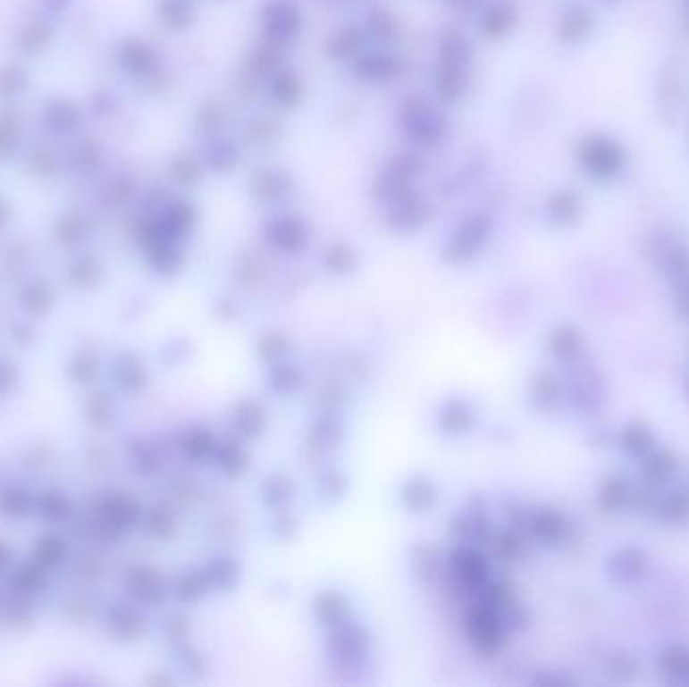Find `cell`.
<instances>
[{
	"mask_svg": "<svg viewBox=\"0 0 689 687\" xmlns=\"http://www.w3.org/2000/svg\"><path fill=\"white\" fill-rule=\"evenodd\" d=\"M252 188H255V192L260 198L281 200L284 194L290 192L292 181L287 173L279 170H260L258 173H255V178H252Z\"/></svg>",
	"mask_w": 689,
	"mask_h": 687,
	"instance_id": "cell-9",
	"label": "cell"
},
{
	"mask_svg": "<svg viewBox=\"0 0 689 687\" xmlns=\"http://www.w3.org/2000/svg\"><path fill=\"white\" fill-rule=\"evenodd\" d=\"M687 6H689V4H687Z\"/></svg>",
	"mask_w": 689,
	"mask_h": 687,
	"instance_id": "cell-19",
	"label": "cell"
},
{
	"mask_svg": "<svg viewBox=\"0 0 689 687\" xmlns=\"http://www.w3.org/2000/svg\"><path fill=\"white\" fill-rule=\"evenodd\" d=\"M466 71L468 69L440 65L438 75H435V87H438V95L441 101H446V104H454V101L464 97L466 87H468Z\"/></svg>",
	"mask_w": 689,
	"mask_h": 687,
	"instance_id": "cell-8",
	"label": "cell"
},
{
	"mask_svg": "<svg viewBox=\"0 0 689 687\" xmlns=\"http://www.w3.org/2000/svg\"><path fill=\"white\" fill-rule=\"evenodd\" d=\"M265 30L276 41H287L300 29V11L292 0H271L263 13Z\"/></svg>",
	"mask_w": 689,
	"mask_h": 687,
	"instance_id": "cell-3",
	"label": "cell"
},
{
	"mask_svg": "<svg viewBox=\"0 0 689 687\" xmlns=\"http://www.w3.org/2000/svg\"><path fill=\"white\" fill-rule=\"evenodd\" d=\"M162 17L173 29H184L194 21L192 0H164Z\"/></svg>",
	"mask_w": 689,
	"mask_h": 687,
	"instance_id": "cell-13",
	"label": "cell"
},
{
	"mask_svg": "<svg viewBox=\"0 0 689 687\" xmlns=\"http://www.w3.org/2000/svg\"><path fill=\"white\" fill-rule=\"evenodd\" d=\"M273 95L281 105L292 107L303 97V85H300L298 77L292 73V71H281V73L274 77Z\"/></svg>",
	"mask_w": 689,
	"mask_h": 687,
	"instance_id": "cell-11",
	"label": "cell"
},
{
	"mask_svg": "<svg viewBox=\"0 0 689 687\" xmlns=\"http://www.w3.org/2000/svg\"><path fill=\"white\" fill-rule=\"evenodd\" d=\"M274 234H276V240L282 244H292V247L298 242H303L305 239L303 226H300L295 218L279 220V222L274 224Z\"/></svg>",
	"mask_w": 689,
	"mask_h": 687,
	"instance_id": "cell-15",
	"label": "cell"
},
{
	"mask_svg": "<svg viewBox=\"0 0 689 687\" xmlns=\"http://www.w3.org/2000/svg\"><path fill=\"white\" fill-rule=\"evenodd\" d=\"M276 61H279V53H276L274 46H263L256 54H255V61H252V65H255L256 71H260V73H268V71L274 69Z\"/></svg>",
	"mask_w": 689,
	"mask_h": 687,
	"instance_id": "cell-17",
	"label": "cell"
},
{
	"mask_svg": "<svg viewBox=\"0 0 689 687\" xmlns=\"http://www.w3.org/2000/svg\"><path fill=\"white\" fill-rule=\"evenodd\" d=\"M472 61V46L462 33L450 30L441 37L440 43V65L468 69Z\"/></svg>",
	"mask_w": 689,
	"mask_h": 687,
	"instance_id": "cell-6",
	"label": "cell"
},
{
	"mask_svg": "<svg viewBox=\"0 0 689 687\" xmlns=\"http://www.w3.org/2000/svg\"><path fill=\"white\" fill-rule=\"evenodd\" d=\"M514 22H517V9L510 3H498L484 13L480 30L488 38H500L514 27Z\"/></svg>",
	"mask_w": 689,
	"mask_h": 687,
	"instance_id": "cell-7",
	"label": "cell"
},
{
	"mask_svg": "<svg viewBox=\"0 0 689 687\" xmlns=\"http://www.w3.org/2000/svg\"><path fill=\"white\" fill-rule=\"evenodd\" d=\"M448 3L459 11H472L474 6H478L482 3V0H448Z\"/></svg>",
	"mask_w": 689,
	"mask_h": 687,
	"instance_id": "cell-18",
	"label": "cell"
},
{
	"mask_svg": "<svg viewBox=\"0 0 689 687\" xmlns=\"http://www.w3.org/2000/svg\"><path fill=\"white\" fill-rule=\"evenodd\" d=\"M581 160L592 176L597 178H611L621 168L623 154L611 141L603 138H592L584 141L581 147Z\"/></svg>",
	"mask_w": 689,
	"mask_h": 687,
	"instance_id": "cell-2",
	"label": "cell"
},
{
	"mask_svg": "<svg viewBox=\"0 0 689 687\" xmlns=\"http://www.w3.org/2000/svg\"><path fill=\"white\" fill-rule=\"evenodd\" d=\"M206 162H208L210 168L218 172L232 170L236 162H239V149L226 139H218L206 149Z\"/></svg>",
	"mask_w": 689,
	"mask_h": 687,
	"instance_id": "cell-12",
	"label": "cell"
},
{
	"mask_svg": "<svg viewBox=\"0 0 689 687\" xmlns=\"http://www.w3.org/2000/svg\"><path fill=\"white\" fill-rule=\"evenodd\" d=\"M417 173V162L411 155H399L379 180V192L390 196L391 200L409 192V184Z\"/></svg>",
	"mask_w": 689,
	"mask_h": 687,
	"instance_id": "cell-4",
	"label": "cell"
},
{
	"mask_svg": "<svg viewBox=\"0 0 689 687\" xmlns=\"http://www.w3.org/2000/svg\"><path fill=\"white\" fill-rule=\"evenodd\" d=\"M399 71V63L390 53H382V51H374V53H366L361 54L357 65H355V73L357 77L366 79V81L371 83H383L390 81Z\"/></svg>",
	"mask_w": 689,
	"mask_h": 687,
	"instance_id": "cell-5",
	"label": "cell"
},
{
	"mask_svg": "<svg viewBox=\"0 0 689 687\" xmlns=\"http://www.w3.org/2000/svg\"><path fill=\"white\" fill-rule=\"evenodd\" d=\"M446 125V117L422 97H409L401 109V128L419 146L438 144Z\"/></svg>",
	"mask_w": 689,
	"mask_h": 687,
	"instance_id": "cell-1",
	"label": "cell"
},
{
	"mask_svg": "<svg viewBox=\"0 0 689 687\" xmlns=\"http://www.w3.org/2000/svg\"><path fill=\"white\" fill-rule=\"evenodd\" d=\"M591 14L583 9H573L565 14V19L560 22V37L565 41H576L583 35L589 33L591 29Z\"/></svg>",
	"mask_w": 689,
	"mask_h": 687,
	"instance_id": "cell-14",
	"label": "cell"
},
{
	"mask_svg": "<svg viewBox=\"0 0 689 687\" xmlns=\"http://www.w3.org/2000/svg\"><path fill=\"white\" fill-rule=\"evenodd\" d=\"M367 30H369L371 35H374V37H379V38L391 37V33H393V19L390 17V14L377 13V14H374V17L369 19Z\"/></svg>",
	"mask_w": 689,
	"mask_h": 687,
	"instance_id": "cell-16",
	"label": "cell"
},
{
	"mask_svg": "<svg viewBox=\"0 0 689 687\" xmlns=\"http://www.w3.org/2000/svg\"><path fill=\"white\" fill-rule=\"evenodd\" d=\"M363 45V30L357 27L340 29L329 38L327 51L332 59H349L357 54Z\"/></svg>",
	"mask_w": 689,
	"mask_h": 687,
	"instance_id": "cell-10",
	"label": "cell"
}]
</instances>
